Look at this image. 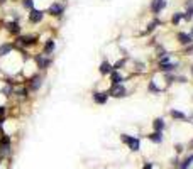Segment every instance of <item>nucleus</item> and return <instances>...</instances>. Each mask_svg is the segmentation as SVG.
I'll return each mask as SVG.
<instances>
[{"label":"nucleus","instance_id":"nucleus-1","mask_svg":"<svg viewBox=\"0 0 193 169\" xmlns=\"http://www.w3.org/2000/svg\"><path fill=\"white\" fill-rule=\"evenodd\" d=\"M14 44L29 51L39 44V36L37 34H24L22 32V34H19L17 37H14Z\"/></svg>","mask_w":193,"mask_h":169},{"label":"nucleus","instance_id":"nucleus-2","mask_svg":"<svg viewBox=\"0 0 193 169\" xmlns=\"http://www.w3.org/2000/svg\"><path fill=\"white\" fill-rule=\"evenodd\" d=\"M31 58H32V61H34L36 69H37V71H41V73L47 71V69L53 66V63H54L53 56H46L44 53H36V54H32Z\"/></svg>","mask_w":193,"mask_h":169},{"label":"nucleus","instance_id":"nucleus-3","mask_svg":"<svg viewBox=\"0 0 193 169\" xmlns=\"http://www.w3.org/2000/svg\"><path fill=\"white\" fill-rule=\"evenodd\" d=\"M24 83L27 84V88H29L31 93H37L39 90L43 88V83H44V75L41 71H34L32 75H29L24 80Z\"/></svg>","mask_w":193,"mask_h":169},{"label":"nucleus","instance_id":"nucleus-4","mask_svg":"<svg viewBox=\"0 0 193 169\" xmlns=\"http://www.w3.org/2000/svg\"><path fill=\"white\" fill-rule=\"evenodd\" d=\"M44 12H46L49 17H53V19H63L64 12H66V5H64V2L53 0L51 4L44 8Z\"/></svg>","mask_w":193,"mask_h":169},{"label":"nucleus","instance_id":"nucleus-5","mask_svg":"<svg viewBox=\"0 0 193 169\" xmlns=\"http://www.w3.org/2000/svg\"><path fill=\"white\" fill-rule=\"evenodd\" d=\"M108 97L110 98H115V100H122V98L129 97V90L124 83H119V84H110L108 86Z\"/></svg>","mask_w":193,"mask_h":169},{"label":"nucleus","instance_id":"nucleus-6","mask_svg":"<svg viewBox=\"0 0 193 169\" xmlns=\"http://www.w3.org/2000/svg\"><path fill=\"white\" fill-rule=\"evenodd\" d=\"M44 17H46V12H44V8H37L34 7L32 10L27 12V22L31 25H37V24H43Z\"/></svg>","mask_w":193,"mask_h":169},{"label":"nucleus","instance_id":"nucleus-7","mask_svg":"<svg viewBox=\"0 0 193 169\" xmlns=\"http://www.w3.org/2000/svg\"><path fill=\"white\" fill-rule=\"evenodd\" d=\"M4 29L5 32L12 36V37H17L19 34H22V24L21 21H14V19H9V21L4 22Z\"/></svg>","mask_w":193,"mask_h":169},{"label":"nucleus","instance_id":"nucleus-8","mask_svg":"<svg viewBox=\"0 0 193 169\" xmlns=\"http://www.w3.org/2000/svg\"><path fill=\"white\" fill-rule=\"evenodd\" d=\"M120 142L125 144L132 152H137L141 149V139L139 137H134V135H129V134H120Z\"/></svg>","mask_w":193,"mask_h":169},{"label":"nucleus","instance_id":"nucleus-9","mask_svg":"<svg viewBox=\"0 0 193 169\" xmlns=\"http://www.w3.org/2000/svg\"><path fill=\"white\" fill-rule=\"evenodd\" d=\"M108 91L107 90H93L92 91V101H93L95 105H107V101H108Z\"/></svg>","mask_w":193,"mask_h":169},{"label":"nucleus","instance_id":"nucleus-10","mask_svg":"<svg viewBox=\"0 0 193 169\" xmlns=\"http://www.w3.org/2000/svg\"><path fill=\"white\" fill-rule=\"evenodd\" d=\"M168 7V2L166 0H151L149 4V12L153 14V17H159L161 12Z\"/></svg>","mask_w":193,"mask_h":169},{"label":"nucleus","instance_id":"nucleus-11","mask_svg":"<svg viewBox=\"0 0 193 169\" xmlns=\"http://www.w3.org/2000/svg\"><path fill=\"white\" fill-rule=\"evenodd\" d=\"M161 25H163V21H161L159 17H153V21L146 25V29L141 30V36H144V37H146V36H149V34H154L156 30L161 27Z\"/></svg>","mask_w":193,"mask_h":169},{"label":"nucleus","instance_id":"nucleus-12","mask_svg":"<svg viewBox=\"0 0 193 169\" xmlns=\"http://www.w3.org/2000/svg\"><path fill=\"white\" fill-rule=\"evenodd\" d=\"M107 78H108V83L110 84H119V83H125L127 81V76L122 71H119V69H112Z\"/></svg>","mask_w":193,"mask_h":169},{"label":"nucleus","instance_id":"nucleus-13","mask_svg":"<svg viewBox=\"0 0 193 169\" xmlns=\"http://www.w3.org/2000/svg\"><path fill=\"white\" fill-rule=\"evenodd\" d=\"M14 51H15V44H14V41H4L2 44H0V59L10 56Z\"/></svg>","mask_w":193,"mask_h":169},{"label":"nucleus","instance_id":"nucleus-14","mask_svg":"<svg viewBox=\"0 0 193 169\" xmlns=\"http://www.w3.org/2000/svg\"><path fill=\"white\" fill-rule=\"evenodd\" d=\"M178 68H180V63L169 61V63H166V64H159V66L156 68V71L158 73H176Z\"/></svg>","mask_w":193,"mask_h":169},{"label":"nucleus","instance_id":"nucleus-15","mask_svg":"<svg viewBox=\"0 0 193 169\" xmlns=\"http://www.w3.org/2000/svg\"><path fill=\"white\" fill-rule=\"evenodd\" d=\"M14 95H15L17 98H21V100H26V98H29L31 91H29V88H27V84L22 83V84H15V88H14Z\"/></svg>","mask_w":193,"mask_h":169},{"label":"nucleus","instance_id":"nucleus-16","mask_svg":"<svg viewBox=\"0 0 193 169\" xmlns=\"http://www.w3.org/2000/svg\"><path fill=\"white\" fill-rule=\"evenodd\" d=\"M54 51H56V41L53 37L46 39V41L43 42V51H41V53H44L46 56H53Z\"/></svg>","mask_w":193,"mask_h":169},{"label":"nucleus","instance_id":"nucleus-17","mask_svg":"<svg viewBox=\"0 0 193 169\" xmlns=\"http://www.w3.org/2000/svg\"><path fill=\"white\" fill-rule=\"evenodd\" d=\"M176 41H178V44L180 46H190L193 42V37L190 36V32H183V30H180V32H176Z\"/></svg>","mask_w":193,"mask_h":169},{"label":"nucleus","instance_id":"nucleus-18","mask_svg":"<svg viewBox=\"0 0 193 169\" xmlns=\"http://www.w3.org/2000/svg\"><path fill=\"white\" fill-rule=\"evenodd\" d=\"M112 69H114V68H112V63L108 61L107 58H103L102 61H100V64H98V73H100V76H108Z\"/></svg>","mask_w":193,"mask_h":169},{"label":"nucleus","instance_id":"nucleus-19","mask_svg":"<svg viewBox=\"0 0 193 169\" xmlns=\"http://www.w3.org/2000/svg\"><path fill=\"white\" fill-rule=\"evenodd\" d=\"M163 91H164V88H161V86L156 83L154 78H151V80L147 81V93H149V95H161Z\"/></svg>","mask_w":193,"mask_h":169},{"label":"nucleus","instance_id":"nucleus-20","mask_svg":"<svg viewBox=\"0 0 193 169\" xmlns=\"http://www.w3.org/2000/svg\"><path fill=\"white\" fill-rule=\"evenodd\" d=\"M151 125H153V130H156V132H163L166 129V122H164L163 117H156Z\"/></svg>","mask_w":193,"mask_h":169},{"label":"nucleus","instance_id":"nucleus-21","mask_svg":"<svg viewBox=\"0 0 193 169\" xmlns=\"http://www.w3.org/2000/svg\"><path fill=\"white\" fill-rule=\"evenodd\" d=\"M127 63H129V56H124V58H120V59H117V61H114V63H112V68H114V69L122 71V69L127 66Z\"/></svg>","mask_w":193,"mask_h":169},{"label":"nucleus","instance_id":"nucleus-22","mask_svg":"<svg viewBox=\"0 0 193 169\" xmlns=\"http://www.w3.org/2000/svg\"><path fill=\"white\" fill-rule=\"evenodd\" d=\"M147 64L144 63V61H132V69L136 73H137V75H142V73H146L147 69Z\"/></svg>","mask_w":193,"mask_h":169},{"label":"nucleus","instance_id":"nucleus-23","mask_svg":"<svg viewBox=\"0 0 193 169\" xmlns=\"http://www.w3.org/2000/svg\"><path fill=\"white\" fill-rule=\"evenodd\" d=\"M183 19H185L183 12H180V10H178V12H175V14L171 15L169 22H171V25H173V27H178V25H180L181 22H183Z\"/></svg>","mask_w":193,"mask_h":169},{"label":"nucleus","instance_id":"nucleus-24","mask_svg":"<svg viewBox=\"0 0 193 169\" xmlns=\"http://www.w3.org/2000/svg\"><path fill=\"white\" fill-rule=\"evenodd\" d=\"M146 137H147V139H149L153 144H161V142H163V132H156V130H153L151 134H147Z\"/></svg>","mask_w":193,"mask_h":169},{"label":"nucleus","instance_id":"nucleus-25","mask_svg":"<svg viewBox=\"0 0 193 169\" xmlns=\"http://www.w3.org/2000/svg\"><path fill=\"white\" fill-rule=\"evenodd\" d=\"M168 113H169V117H171L173 120H186V115H185L183 112H180V110H176V108H171Z\"/></svg>","mask_w":193,"mask_h":169},{"label":"nucleus","instance_id":"nucleus-26","mask_svg":"<svg viewBox=\"0 0 193 169\" xmlns=\"http://www.w3.org/2000/svg\"><path fill=\"white\" fill-rule=\"evenodd\" d=\"M19 5H21L26 12H29V10H32V8L36 7V0H19Z\"/></svg>","mask_w":193,"mask_h":169},{"label":"nucleus","instance_id":"nucleus-27","mask_svg":"<svg viewBox=\"0 0 193 169\" xmlns=\"http://www.w3.org/2000/svg\"><path fill=\"white\" fill-rule=\"evenodd\" d=\"M164 81H166V86H171L173 83H176V75L175 73H163Z\"/></svg>","mask_w":193,"mask_h":169},{"label":"nucleus","instance_id":"nucleus-28","mask_svg":"<svg viewBox=\"0 0 193 169\" xmlns=\"http://www.w3.org/2000/svg\"><path fill=\"white\" fill-rule=\"evenodd\" d=\"M191 162H193V154H190V156L186 157V159H185L183 162H181V164H180V169H188Z\"/></svg>","mask_w":193,"mask_h":169},{"label":"nucleus","instance_id":"nucleus-29","mask_svg":"<svg viewBox=\"0 0 193 169\" xmlns=\"http://www.w3.org/2000/svg\"><path fill=\"white\" fill-rule=\"evenodd\" d=\"M7 105H4V103H2V105H0V117H5V115H7Z\"/></svg>","mask_w":193,"mask_h":169},{"label":"nucleus","instance_id":"nucleus-30","mask_svg":"<svg viewBox=\"0 0 193 169\" xmlns=\"http://www.w3.org/2000/svg\"><path fill=\"white\" fill-rule=\"evenodd\" d=\"M142 169H153V162H146V164L142 166Z\"/></svg>","mask_w":193,"mask_h":169},{"label":"nucleus","instance_id":"nucleus-31","mask_svg":"<svg viewBox=\"0 0 193 169\" xmlns=\"http://www.w3.org/2000/svg\"><path fill=\"white\" fill-rule=\"evenodd\" d=\"M183 151V145L181 144H176V152H181Z\"/></svg>","mask_w":193,"mask_h":169},{"label":"nucleus","instance_id":"nucleus-32","mask_svg":"<svg viewBox=\"0 0 193 169\" xmlns=\"http://www.w3.org/2000/svg\"><path fill=\"white\" fill-rule=\"evenodd\" d=\"M190 36H191V37H193V27H191V29H190Z\"/></svg>","mask_w":193,"mask_h":169},{"label":"nucleus","instance_id":"nucleus-33","mask_svg":"<svg viewBox=\"0 0 193 169\" xmlns=\"http://www.w3.org/2000/svg\"><path fill=\"white\" fill-rule=\"evenodd\" d=\"M190 147H191V149H193V140H191V144H190Z\"/></svg>","mask_w":193,"mask_h":169},{"label":"nucleus","instance_id":"nucleus-34","mask_svg":"<svg viewBox=\"0 0 193 169\" xmlns=\"http://www.w3.org/2000/svg\"><path fill=\"white\" fill-rule=\"evenodd\" d=\"M191 75H193V66H191Z\"/></svg>","mask_w":193,"mask_h":169},{"label":"nucleus","instance_id":"nucleus-35","mask_svg":"<svg viewBox=\"0 0 193 169\" xmlns=\"http://www.w3.org/2000/svg\"><path fill=\"white\" fill-rule=\"evenodd\" d=\"M60 2H66V0H60Z\"/></svg>","mask_w":193,"mask_h":169}]
</instances>
